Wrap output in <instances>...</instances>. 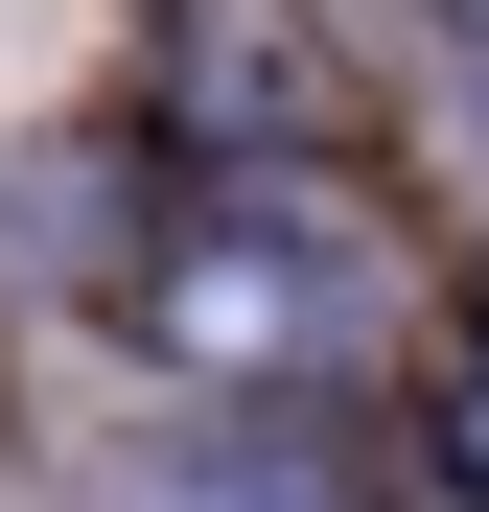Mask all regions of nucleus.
Returning <instances> with one entry per match:
<instances>
[{"label":"nucleus","instance_id":"nucleus-1","mask_svg":"<svg viewBox=\"0 0 489 512\" xmlns=\"http://www.w3.org/2000/svg\"><path fill=\"white\" fill-rule=\"evenodd\" d=\"M163 326H187L210 373H303L326 326H350V280H303V256H187V280H163Z\"/></svg>","mask_w":489,"mask_h":512}]
</instances>
